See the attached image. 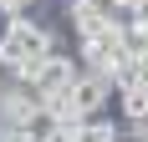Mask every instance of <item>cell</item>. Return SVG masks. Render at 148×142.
Listing matches in <instances>:
<instances>
[{"label":"cell","mask_w":148,"mask_h":142,"mask_svg":"<svg viewBox=\"0 0 148 142\" xmlns=\"http://www.w3.org/2000/svg\"><path fill=\"white\" fill-rule=\"evenodd\" d=\"M72 97H77V112H82V117L112 112V107H118V81H112L107 71H77Z\"/></svg>","instance_id":"obj_1"},{"label":"cell","mask_w":148,"mask_h":142,"mask_svg":"<svg viewBox=\"0 0 148 142\" xmlns=\"http://www.w3.org/2000/svg\"><path fill=\"white\" fill-rule=\"evenodd\" d=\"M107 0H61V26L72 30V36H92V30L107 20Z\"/></svg>","instance_id":"obj_2"},{"label":"cell","mask_w":148,"mask_h":142,"mask_svg":"<svg viewBox=\"0 0 148 142\" xmlns=\"http://www.w3.org/2000/svg\"><path fill=\"white\" fill-rule=\"evenodd\" d=\"M77 142H123V117H112V112L87 117L82 132H77Z\"/></svg>","instance_id":"obj_3"},{"label":"cell","mask_w":148,"mask_h":142,"mask_svg":"<svg viewBox=\"0 0 148 142\" xmlns=\"http://www.w3.org/2000/svg\"><path fill=\"white\" fill-rule=\"evenodd\" d=\"M118 117L123 122H148V86H123L118 91Z\"/></svg>","instance_id":"obj_4"},{"label":"cell","mask_w":148,"mask_h":142,"mask_svg":"<svg viewBox=\"0 0 148 142\" xmlns=\"http://www.w3.org/2000/svg\"><path fill=\"white\" fill-rule=\"evenodd\" d=\"M56 127H61V117L51 112V107H41V112H36V117H31V122H26V132H31V137H36V142H46V137H51V132H56Z\"/></svg>","instance_id":"obj_5"},{"label":"cell","mask_w":148,"mask_h":142,"mask_svg":"<svg viewBox=\"0 0 148 142\" xmlns=\"http://www.w3.org/2000/svg\"><path fill=\"white\" fill-rule=\"evenodd\" d=\"M133 86H148V61H138V71H133Z\"/></svg>","instance_id":"obj_6"},{"label":"cell","mask_w":148,"mask_h":142,"mask_svg":"<svg viewBox=\"0 0 148 142\" xmlns=\"http://www.w3.org/2000/svg\"><path fill=\"white\" fill-rule=\"evenodd\" d=\"M0 10H5V0H0Z\"/></svg>","instance_id":"obj_7"}]
</instances>
